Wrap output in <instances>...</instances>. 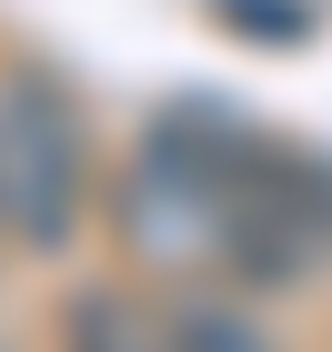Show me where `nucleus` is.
Here are the masks:
<instances>
[{"instance_id":"1","label":"nucleus","mask_w":332,"mask_h":352,"mask_svg":"<svg viewBox=\"0 0 332 352\" xmlns=\"http://www.w3.org/2000/svg\"><path fill=\"white\" fill-rule=\"evenodd\" d=\"M121 221L151 262H212L252 292H282L332 262V162L232 121L221 101H171L131 151Z\"/></svg>"},{"instance_id":"2","label":"nucleus","mask_w":332,"mask_h":352,"mask_svg":"<svg viewBox=\"0 0 332 352\" xmlns=\"http://www.w3.org/2000/svg\"><path fill=\"white\" fill-rule=\"evenodd\" d=\"M91 201V141L41 71L0 81V232L21 252H60Z\"/></svg>"},{"instance_id":"3","label":"nucleus","mask_w":332,"mask_h":352,"mask_svg":"<svg viewBox=\"0 0 332 352\" xmlns=\"http://www.w3.org/2000/svg\"><path fill=\"white\" fill-rule=\"evenodd\" d=\"M60 352H181V332H171L162 302L101 282V292H71V312H60Z\"/></svg>"},{"instance_id":"4","label":"nucleus","mask_w":332,"mask_h":352,"mask_svg":"<svg viewBox=\"0 0 332 352\" xmlns=\"http://www.w3.org/2000/svg\"><path fill=\"white\" fill-rule=\"evenodd\" d=\"M171 332H181V352H272V332L252 322L242 302H181Z\"/></svg>"}]
</instances>
